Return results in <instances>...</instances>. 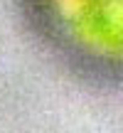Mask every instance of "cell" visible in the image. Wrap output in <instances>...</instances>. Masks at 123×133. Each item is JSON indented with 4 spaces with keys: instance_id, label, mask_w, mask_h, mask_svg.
Segmentation results:
<instances>
[{
    "instance_id": "6da1fadb",
    "label": "cell",
    "mask_w": 123,
    "mask_h": 133,
    "mask_svg": "<svg viewBox=\"0 0 123 133\" xmlns=\"http://www.w3.org/2000/svg\"><path fill=\"white\" fill-rule=\"evenodd\" d=\"M59 44L86 59L123 66V0H32Z\"/></svg>"
}]
</instances>
